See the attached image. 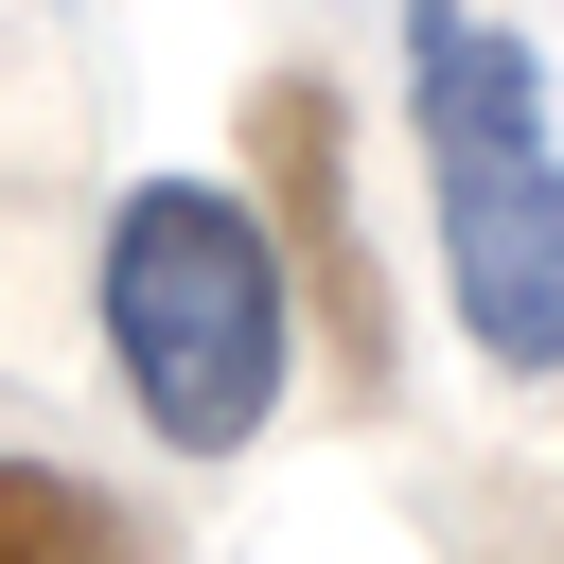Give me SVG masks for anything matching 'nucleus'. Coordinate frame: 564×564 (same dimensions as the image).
<instances>
[{"label":"nucleus","mask_w":564,"mask_h":564,"mask_svg":"<svg viewBox=\"0 0 564 564\" xmlns=\"http://www.w3.org/2000/svg\"><path fill=\"white\" fill-rule=\"evenodd\" d=\"M106 352H123L141 423L176 458L264 441V405H282V247H264V212H229L212 176H141L106 212Z\"/></svg>","instance_id":"f257e3e1"},{"label":"nucleus","mask_w":564,"mask_h":564,"mask_svg":"<svg viewBox=\"0 0 564 564\" xmlns=\"http://www.w3.org/2000/svg\"><path fill=\"white\" fill-rule=\"evenodd\" d=\"M405 70H423V141H441V282L476 317L494 370H564V159H546V88L476 0H405Z\"/></svg>","instance_id":"f03ea898"},{"label":"nucleus","mask_w":564,"mask_h":564,"mask_svg":"<svg viewBox=\"0 0 564 564\" xmlns=\"http://www.w3.org/2000/svg\"><path fill=\"white\" fill-rule=\"evenodd\" d=\"M247 141H264V176H282V282H317V317H335V352H352V370H388V300H370L352 194H335V88H317V70H282V88L247 106Z\"/></svg>","instance_id":"7ed1b4c3"},{"label":"nucleus","mask_w":564,"mask_h":564,"mask_svg":"<svg viewBox=\"0 0 564 564\" xmlns=\"http://www.w3.org/2000/svg\"><path fill=\"white\" fill-rule=\"evenodd\" d=\"M0 564H141V511L70 458H0Z\"/></svg>","instance_id":"20e7f679"}]
</instances>
